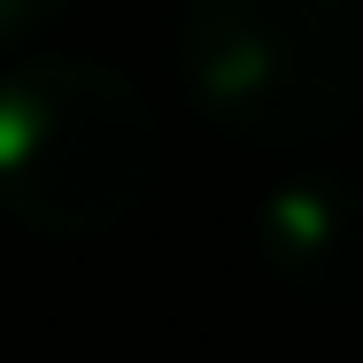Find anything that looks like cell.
<instances>
[{
    "label": "cell",
    "mask_w": 363,
    "mask_h": 363,
    "mask_svg": "<svg viewBox=\"0 0 363 363\" xmlns=\"http://www.w3.org/2000/svg\"><path fill=\"white\" fill-rule=\"evenodd\" d=\"M178 70L232 147L317 155L363 124V0H186Z\"/></svg>",
    "instance_id": "obj_1"
},
{
    "label": "cell",
    "mask_w": 363,
    "mask_h": 363,
    "mask_svg": "<svg viewBox=\"0 0 363 363\" xmlns=\"http://www.w3.org/2000/svg\"><path fill=\"white\" fill-rule=\"evenodd\" d=\"M263 263L286 279L294 294L348 309L363 301V178H294L263 201L255 217Z\"/></svg>",
    "instance_id": "obj_3"
},
{
    "label": "cell",
    "mask_w": 363,
    "mask_h": 363,
    "mask_svg": "<svg viewBox=\"0 0 363 363\" xmlns=\"http://www.w3.org/2000/svg\"><path fill=\"white\" fill-rule=\"evenodd\" d=\"M70 0H0V47L8 39H23V31H39V23H55Z\"/></svg>",
    "instance_id": "obj_4"
},
{
    "label": "cell",
    "mask_w": 363,
    "mask_h": 363,
    "mask_svg": "<svg viewBox=\"0 0 363 363\" xmlns=\"http://www.w3.org/2000/svg\"><path fill=\"white\" fill-rule=\"evenodd\" d=\"M162 170L155 108L124 70L31 55L0 70V209L39 240H101Z\"/></svg>",
    "instance_id": "obj_2"
}]
</instances>
